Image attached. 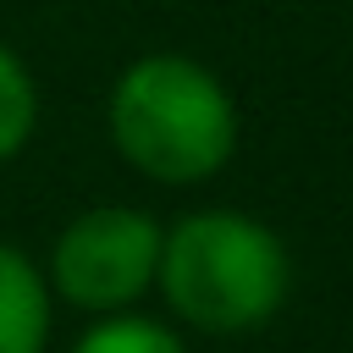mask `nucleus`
I'll use <instances>...</instances> for the list:
<instances>
[{
	"label": "nucleus",
	"instance_id": "20e7f679",
	"mask_svg": "<svg viewBox=\"0 0 353 353\" xmlns=\"http://www.w3.org/2000/svg\"><path fill=\"white\" fill-rule=\"evenodd\" d=\"M44 342H50L44 270L17 243H0V353H44Z\"/></svg>",
	"mask_w": 353,
	"mask_h": 353
},
{
	"label": "nucleus",
	"instance_id": "f257e3e1",
	"mask_svg": "<svg viewBox=\"0 0 353 353\" xmlns=\"http://www.w3.org/2000/svg\"><path fill=\"white\" fill-rule=\"evenodd\" d=\"M154 287L165 309L210 336L259 331L292 292L287 243L243 210H193L160 232Z\"/></svg>",
	"mask_w": 353,
	"mask_h": 353
},
{
	"label": "nucleus",
	"instance_id": "7ed1b4c3",
	"mask_svg": "<svg viewBox=\"0 0 353 353\" xmlns=\"http://www.w3.org/2000/svg\"><path fill=\"white\" fill-rule=\"evenodd\" d=\"M160 221L132 204H94L72 215L50 248V292L88 314H121L154 287Z\"/></svg>",
	"mask_w": 353,
	"mask_h": 353
},
{
	"label": "nucleus",
	"instance_id": "423d86ee",
	"mask_svg": "<svg viewBox=\"0 0 353 353\" xmlns=\"http://www.w3.org/2000/svg\"><path fill=\"white\" fill-rule=\"evenodd\" d=\"M39 127V88L33 72L22 66V55L11 44H0V160L22 154L28 138Z\"/></svg>",
	"mask_w": 353,
	"mask_h": 353
},
{
	"label": "nucleus",
	"instance_id": "f03ea898",
	"mask_svg": "<svg viewBox=\"0 0 353 353\" xmlns=\"http://www.w3.org/2000/svg\"><path fill=\"white\" fill-rule=\"evenodd\" d=\"M105 121L116 154L165 188L210 182L237 149V105L193 55L132 61L110 88Z\"/></svg>",
	"mask_w": 353,
	"mask_h": 353
},
{
	"label": "nucleus",
	"instance_id": "39448f33",
	"mask_svg": "<svg viewBox=\"0 0 353 353\" xmlns=\"http://www.w3.org/2000/svg\"><path fill=\"white\" fill-rule=\"evenodd\" d=\"M72 353H188V347H182V336H176L165 320L121 309V314H99V320L72 342Z\"/></svg>",
	"mask_w": 353,
	"mask_h": 353
}]
</instances>
